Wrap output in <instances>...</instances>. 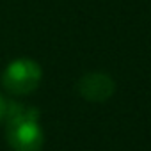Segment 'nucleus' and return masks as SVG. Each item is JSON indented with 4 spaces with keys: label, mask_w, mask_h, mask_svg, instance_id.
I'll return each mask as SVG.
<instances>
[{
    "label": "nucleus",
    "mask_w": 151,
    "mask_h": 151,
    "mask_svg": "<svg viewBox=\"0 0 151 151\" xmlns=\"http://www.w3.org/2000/svg\"><path fill=\"white\" fill-rule=\"evenodd\" d=\"M7 116V142L14 151H39L45 142L37 112L27 107H11Z\"/></svg>",
    "instance_id": "nucleus-1"
},
{
    "label": "nucleus",
    "mask_w": 151,
    "mask_h": 151,
    "mask_svg": "<svg viewBox=\"0 0 151 151\" xmlns=\"http://www.w3.org/2000/svg\"><path fill=\"white\" fill-rule=\"evenodd\" d=\"M41 68L36 60L22 57L13 60L4 75H2V84L6 87V91L16 94V96H25L30 94L37 89L39 82H41Z\"/></svg>",
    "instance_id": "nucleus-2"
},
{
    "label": "nucleus",
    "mask_w": 151,
    "mask_h": 151,
    "mask_svg": "<svg viewBox=\"0 0 151 151\" xmlns=\"http://www.w3.org/2000/svg\"><path fill=\"white\" fill-rule=\"evenodd\" d=\"M114 89H116L114 80L109 75L100 73V71H93V73L84 75L78 82V93L82 94V98L94 101V103L107 101L114 94Z\"/></svg>",
    "instance_id": "nucleus-3"
},
{
    "label": "nucleus",
    "mask_w": 151,
    "mask_h": 151,
    "mask_svg": "<svg viewBox=\"0 0 151 151\" xmlns=\"http://www.w3.org/2000/svg\"><path fill=\"white\" fill-rule=\"evenodd\" d=\"M6 116V101H4V98L0 96V119H2Z\"/></svg>",
    "instance_id": "nucleus-4"
}]
</instances>
